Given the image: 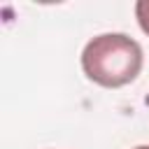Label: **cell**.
<instances>
[{
    "label": "cell",
    "instance_id": "3957f363",
    "mask_svg": "<svg viewBox=\"0 0 149 149\" xmlns=\"http://www.w3.org/2000/svg\"><path fill=\"white\" fill-rule=\"evenodd\" d=\"M135 149H149V144H140V147H135Z\"/></svg>",
    "mask_w": 149,
    "mask_h": 149
},
{
    "label": "cell",
    "instance_id": "6da1fadb",
    "mask_svg": "<svg viewBox=\"0 0 149 149\" xmlns=\"http://www.w3.org/2000/svg\"><path fill=\"white\" fill-rule=\"evenodd\" d=\"M144 63L142 47L126 33H102L81 51L84 74L105 88H121L137 79Z\"/></svg>",
    "mask_w": 149,
    "mask_h": 149
},
{
    "label": "cell",
    "instance_id": "7a4b0ae2",
    "mask_svg": "<svg viewBox=\"0 0 149 149\" xmlns=\"http://www.w3.org/2000/svg\"><path fill=\"white\" fill-rule=\"evenodd\" d=\"M135 19H137L142 33L149 35V0H137L135 2Z\"/></svg>",
    "mask_w": 149,
    "mask_h": 149
}]
</instances>
